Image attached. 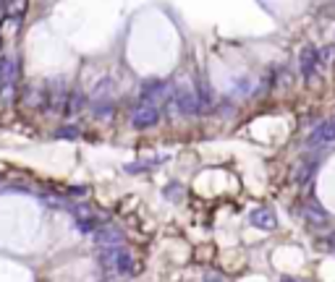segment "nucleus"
I'll return each instance as SVG.
<instances>
[{
	"instance_id": "nucleus-21",
	"label": "nucleus",
	"mask_w": 335,
	"mask_h": 282,
	"mask_svg": "<svg viewBox=\"0 0 335 282\" xmlns=\"http://www.w3.org/2000/svg\"><path fill=\"white\" fill-rule=\"evenodd\" d=\"M330 47H325V50H320V63H325V66H327V63H330Z\"/></svg>"
},
{
	"instance_id": "nucleus-16",
	"label": "nucleus",
	"mask_w": 335,
	"mask_h": 282,
	"mask_svg": "<svg viewBox=\"0 0 335 282\" xmlns=\"http://www.w3.org/2000/svg\"><path fill=\"white\" fill-rule=\"evenodd\" d=\"M315 170H317V160H306V162H301L299 165V170H296V183H309L311 181V175H315Z\"/></svg>"
},
{
	"instance_id": "nucleus-10",
	"label": "nucleus",
	"mask_w": 335,
	"mask_h": 282,
	"mask_svg": "<svg viewBox=\"0 0 335 282\" xmlns=\"http://www.w3.org/2000/svg\"><path fill=\"white\" fill-rule=\"evenodd\" d=\"M301 214H304V220L311 225V227H327V222H330V214L317 204V201H309V204H304V209H301Z\"/></svg>"
},
{
	"instance_id": "nucleus-4",
	"label": "nucleus",
	"mask_w": 335,
	"mask_h": 282,
	"mask_svg": "<svg viewBox=\"0 0 335 282\" xmlns=\"http://www.w3.org/2000/svg\"><path fill=\"white\" fill-rule=\"evenodd\" d=\"M335 141V115L327 118L325 123H320L315 131L306 136V146L309 149H322V146H330Z\"/></svg>"
},
{
	"instance_id": "nucleus-5",
	"label": "nucleus",
	"mask_w": 335,
	"mask_h": 282,
	"mask_svg": "<svg viewBox=\"0 0 335 282\" xmlns=\"http://www.w3.org/2000/svg\"><path fill=\"white\" fill-rule=\"evenodd\" d=\"M160 115H163V110H158V107L137 105V110L131 113V125L139 128V131H144V128L158 125V123H160Z\"/></svg>"
},
{
	"instance_id": "nucleus-19",
	"label": "nucleus",
	"mask_w": 335,
	"mask_h": 282,
	"mask_svg": "<svg viewBox=\"0 0 335 282\" xmlns=\"http://www.w3.org/2000/svg\"><path fill=\"white\" fill-rule=\"evenodd\" d=\"M181 193H184V186H181V183H168V186L163 188V196H165V199H178Z\"/></svg>"
},
{
	"instance_id": "nucleus-6",
	"label": "nucleus",
	"mask_w": 335,
	"mask_h": 282,
	"mask_svg": "<svg viewBox=\"0 0 335 282\" xmlns=\"http://www.w3.org/2000/svg\"><path fill=\"white\" fill-rule=\"evenodd\" d=\"M92 238H95V246L97 248H102V246H121L126 241V233L118 225H102Z\"/></svg>"
},
{
	"instance_id": "nucleus-2",
	"label": "nucleus",
	"mask_w": 335,
	"mask_h": 282,
	"mask_svg": "<svg viewBox=\"0 0 335 282\" xmlns=\"http://www.w3.org/2000/svg\"><path fill=\"white\" fill-rule=\"evenodd\" d=\"M170 84L163 81V79H147L142 84V92H139V105H147V107H158V110H163V107L170 102Z\"/></svg>"
},
{
	"instance_id": "nucleus-11",
	"label": "nucleus",
	"mask_w": 335,
	"mask_h": 282,
	"mask_svg": "<svg viewBox=\"0 0 335 282\" xmlns=\"http://www.w3.org/2000/svg\"><path fill=\"white\" fill-rule=\"evenodd\" d=\"M121 248H123V243L121 246H102V248H97V262L102 264L105 272H113L116 274V259H118Z\"/></svg>"
},
{
	"instance_id": "nucleus-15",
	"label": "nucleus",
	"mask_w": 335,
	"mask_h": 282,
	"mask_svg": "<svg viewBox=\"0 0 335 282\" xmlns=\"http://www.w3.org/2000/svg\"><path fill=\"white\" fill-rule=\"evenodd\" d=\"M24 102H27L29 107H44V84L27 86V92H24Z\"/></svg>"
},
{
	"instance_id": "nucleus-12",
	"label": "nucleus",
	"mask_w": 335,
	"mask_h": 282,
	"mask_svg": "<svg viewBox=\"0 0 335 282\" xmlns=\"http://www.w3.org/2000/svg\"><path fill=\"white\" fill-rule=\"evenodd\" d=\"M86 94L81 92V89H71L69 92V99H65V110H63V115L65 118H71V115H79L84 107H86Z\"/></svg>"
},
{
	"instance_id": "nucleus-13",
	"label": "nucleus",
	"mask_w": 335,
	"mask_h": 282,
	"mask_svg": "<svg viewBox=\"0 0 335 282\" xmlns=\"http://www.w3.org/2000/svg\"><path fill=\"white\" fill-rule=\"evenodd\" d=\"M133 267H137V262H133L131 251L123 246V248H121V253H118V259H116V274L128 277V274H133Z\"/></svg>"
},
{
	"instance_id": "nucleus-9",
	"label": "nucleus",
	"mask_w": 335,
	"mask_h": 282,
	"mask_svg": "<svg viewBox=\"0 0 335 282\" xmlns=\"http://www.w3.org/2000/svg\"><path fill=\"white\" fill-rule=\"evenodd\" d=\"M299 66H301L304 79H311L315 76V68L320 66V50L311 47V45H304L301 53H299Z\"/></svg>"
},
{
	"instance_id": "nucleus-7",
	"label": "nucleus",
	"mask_w": 335,
	"mask_h": 282,
	"mask_svg": "<svg viewBox=\"0 0 335 282\" xmlns=\"http://www.w3.org/2000/svg\"><path fill=\"white\" fill-rule=\"evenodd\" d=\"M249 225H254L257 230H275L278 227V217H275V212L270 209V207H257V209H252L249 212Z\"/></svg>"
},
{
	"instance_id": "nucleus-20",
	"label": "nucleus",
	"mask_w": 335,
	"mask_h": 282,
	"mask_svg": "<svg viewBox=\"0 0 335 282\" xmlns=\"http://www.w3.org/2000/svg\"><path fill=\"white\" fill-rule=\"evenodd\" d=\"M205 282H228V279L222 277L220 272H207V274H205Z\"/></svg>"
},
{
	"instance_id": "nucleus-1",
	"label": "nucleus",
	"mask_w": 335,
	"mask_h": 282,
	"mask_svg": "<svg viewBox=\"0 0 335 282\" xmlns=\"http://www.w3.org/2000/svg\"><path fill=\"white\" fill-rule=\"evenodd\" d=\"M170 105H173V113H178V115H196L205 107L202 99H199V92L186 81H175Z\"/></svg>"
},
{
	"instance_id": "nucleus-14",
	"label": "nucleus",
	"mask_w": 335,
	"mask_h": 282,
	"mask_svg": "<svg viewBox=\"0 0 335 282\" xmlns=\"http://www.w3.org/2000/svg\"><path fill=\"white\" fill-rule=\"evenodd\" d=\"M76 227L81 230V233H89V235H95L102 225H100V217L95 214V212H89V214H84V217H76Z\"/></svg>"
},
{
	"instance_id": "nucleus-17",
	"label": "nucleus",
	"mask_w": 335,
	"mask_h": 282,
	"mask_svg": "<svg viewBox=\"0 0 335 282\" xmlns=\"http://www.w3.org/2000/svg\"><path fill=\"white\" fill-rule=\"evenodd\" d=\"M3 8H6V13L13 21H18L21 16H24V11H27V0H3Z\"/></svg>"
},
{
	"instance_id": "nucleus-22",
	"label": "nucleus",
	"mask_w": 335,
	"mask_h": 282,
	"mask_svg": "<svg viewBox=\"0 0 335 282\" xmlns=\"http://www.w3.org/2000/svg\"><path fill=\"white\" fill-rule=\"evenodd\" d=\"M280 282H296V279H294V277H283Z\"/></svg>"
},
{
	"instance_id": "nucleus-3",
	"label": "nucleus",
	"mask_w": 335,
	"mask_h": 282,
	"mask_svg": "<svg viewBox=\"0 0 335 282\" xmlns=\"http://www.w3.org/2000/svg\"><path fill=\"white\" fill-rule=\"evenodd\" d=\"M69 84L63 79H50L44 81V110L63 113L65 110V99H69Z\"/></svg>"
},
{
	"instance_id": "nucleus-8",
	"label": "nucleus",
	"mask_w": 335,
	"mask_h": 282,
	"mask_svg": "<svg viewBox=\"0 0 335 282\" xmlns=\"http://www.w3.org/2000/svg\"><path fill=\"white\" fill-rule=\"evenodd\" d=\"M18 79V60L16 55H0V89H8Z\"/></svg>"
},
{
	"instance_id": "nucleus-18",
	"label": "nucleus",
	"mask_w": 335,
	"mask_h": 282,
	"mask_svg": "<svg viewBox=\"0 0 335 282\" xmlns=\"http://www.w3.org/2000/svg\"><path fill=\"white\" fill-rule=\"evenodd\" d=\"M81 136V131L76 125H60L58 131H55V139H69V141H76Z\"/></svg>"
}]
</instances>
